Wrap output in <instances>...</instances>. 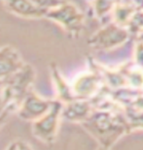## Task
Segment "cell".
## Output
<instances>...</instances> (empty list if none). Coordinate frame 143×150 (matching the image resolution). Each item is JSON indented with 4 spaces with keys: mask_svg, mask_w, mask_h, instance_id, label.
Here are the masks:
<instances>
[{
    "mask_svg": "<svg viewBox=\"0 0 143 150\" xmlns=\"http://www.w3.org/2000/svg\"><path fill=\"white\" fill-rule=\"evenodd\" d=\"M119 68L125 76L128 87L143 90V68L134 64L133 61L124 63Z\"/></svg>",
    "mask_w": 143,
    "mask_h": 150,
    "instance_id": "13",
    "label": "cell"
},
{
    "mask_svg": "<svg viewBox=\"0 0 143 150\" xmlns=\"http://www.w3.org/2000/svg\"><path fill=\"white\" fill-rule=\"evenodd\" d=\"M35 78V69L32 65L25 63L14 75L2 81L3 110L0 118L14 111L17 113L24 98L32 89Z\"/></svg>",
    "mask_w": 143,
    "mask_h": 150,
    "instance_id": "2",
    "label": "cell"
},
{
    "mask_svg": "<svg viewBox=\"0 0 143 150\" xmlns=\"http://www.w3.org/2000/svg\"><path fill=\"white\" fill-rule=\"evenodd\" d=\"M5 150H18V142H11Z\"/></svg>",
    "mask_w": 143,
    "mask_h": 150,
    "instance_id": "19",
    "label": "cell"
},
{
    "mask_svg": "<svg viewBox=\"0 0 143 150\" xmlns=\"http://www.w3.org/2000/svg\"><path fill=\"white\" fill-rule=\"evenodd\" d=\"M2 84V81H0V85H1Z\"/></svg>",
    "mask_w": 143,
    "mask_h": 150,
    "instance_id": "23",
    "label": "cell"
},
{
    "mask_svg": "<svg viewBox=\"0 0 143 150\" xmlns=\"http://www.w3.org/2000/svg\"><path fill=\"white\" fill-rule=\"evenodd\" d=\"M4 8L11 14L25 20L45 18L46 12L41 10L30 0H0Z\"/></svg>",
    "mask_w": 143,
    "mask_h": 150,
    "instance_id": "10",
    "label": "cell"
},
{
    "mask_svg": "<svg viewBox=\"0 0 143 150\" xmlns=\"http://www.w3.org/2000/svg\"><path fill=\"white\" fill-rule=\"evenodd\" d=\"M94 110V108L91 100L76 98L69 103L63 104L62 119L82 124L90 117Z\"/></svg>",
    "mask_w": 143,
    "mask_h": 150,
    "instance_id": "9",
    "label": "cell"
},
{
    "mask_svg": "<svg viewBox=\"0 0 143 150\" xmlns=\"http://www.w3.org/2000/svg\"><path fill=\"white\" fill-rule=\"evenodd\" d=\"M131 38L132 34L128 28L110 21L92 35L88 44L97 52H109L123 46Z\"/></svg>",
    "mask_w": 143,
    "mask_h": 150,
    "instance_id": "4",
    "label": "cell"
},
{
    "mask_svg": "<svg viewBox=\"0 0 143 150\" xmlns=\"http://www.w3.org/2000/svg\"><path fill=\"white\" fill-rule=\"evenodd\" d=\"M90 1H91V0H90Z\"/></svg>",
    "mask_w": 143,
    "mask_h": 150,
    "instance_id": "24",
    "label": "cell"
},
{
    "mask_svg": "<svg viewBox=\"0 0 143 150\" xmlns=\"http://www.w3.org/2000/svg\"><path fill=\"white\" fill-rule=\"evenodd\" d=\"M18 150H33L30 145H28L24 142H18Z\"/></svg>",
    "mask_w": 143,
    "mask_h": 150,
    "instance_id": "18",
    "label": "cell"
},
{
    "mask_svg": "<svg viewBox=\"0 0 143 150\" xmlns=\"http://www.w3.org/2000/svg\"><path fill=\"white\" fill-rule=\"evenodd\" d=\"M124 114L129 123L131 132L143 130V110L132 108H124Z\"/></svg>",
    "mask_w": 143,
    "mask_h": 150,
    "instance_id": "15",
    "label": "cell"
},
{
    "mask_svg": "<svg viewBox=\"0 0 143 150\" xmlns=\"http://www.w3.org/2000/svg\"><path fill=\"white\" fill-rule=\"evenodd\" d=\"M63 104L55 99L53 106L39 119L32 122V135L42 142L52 143L58 135L60 120L62 119Z\"/></svg>",
    "mask_w": 143,
    "mask_h": 150,
    "instance_id": "5",
    "label": "cell"
},
{
    "mask_svg": "<svg viewBox=\"0 0 143 150\" xmlns=\"http://www.w3.org/2000/svg\"><path fill=\"white\" fill-rule=\"evenodd\" d=\"M3 110V100H2V84L0 85V114Z\"/></svg>",
    "mask_w": 143,
    "mask_h": 150,
    "instance_id": "20",
    "label": "cell"
},
{
    "mask_svg": "<svg viewBox=\"0 0 143 150\" xmlns=\"http://www.w3.org/2000/svg\"><path fill=\"white\" fill-rule=\"evenodd\" d=\"M30 1L41 10L47 13V11H49L50 9L59 5L63 0H30Z\"/></svg>",
    "mask_w": 143,
    "mask_h": 150,
    "instance_id": "17",
    "label": "cell"
},
{
    "mask_svg": "<svg viewBox=\"0 0 143 150\" xmlns=\"http://www.w3.org/2000/svg\"><path fill=\"white\" fill-rule=\"evenodd\" d=\"M55 99H48L40 96L33 89L28 92L24 98L20 108L17 111V115L21 120L34 122L42 117L51 107L53 106Z\"/></svg>",
    "mask_w": 143,
    "mask_h": 150,
    "instance_id": "7",
    "label": "cell"
},
{
    "mask_svg": "<svg viewBox=\"0 0 143 150\" xmlns=\"http://www.w3.org/2000/svg\"><path fill=\"white\" fill-rule=\"evenodd\" d=\"M119 1L120 0H91L94 18L98 21H104L106 18H110L111 20V14Z\"/></svg>",
    "mask_w": 143,
    "mask_h": 150,
    "instance_id": "14",
    "label": "cell"
},
{
    "mask_svg": "<svg viewBox=\"0 0 143 150\" xmlns=\"http://www.w3.org/2000/svg\"><path fill=\"white\" fill-rule=\"evenodd\" d=\"M135 40H137V41H140V42L143 43V29L139 32L137 35L135 36Z\"/></svg>",
    "mask_w": 143,
    "mask_h": 150,
    "instance_id": "21",
    "label": "cell"
},
{
    "mask_svg": "<svg viewBox=\"0 0 143 150\" xmlns=\"http://www.w3.org/2000/svg\"><path fill=\"white\" fill-rule=\"evenodd\" d=\"M49 72L51 81L56 92V99L61 102L62 104H66L76 99L72 90L71 82L68 81L62 75L59 65L55 62H51L49 65Z\"/></svg>",
    "mask_w": 143,
    "mask_h": 150,
    "instance_id": "11",
    "label": "cell"
},
{
    "mask_svg": "<svg viewBox=\"0 0 143 150\" xmlns=\"http://www.w3.org/2000/svg\"><path fill=\"white\" fill-rule=\"evenodd\" d=\"M82 126L99 142L100 145L109 149L123 136L131 133L124 110H94Z\"/></svg>",
    "mask_w": 143,
    "mask_h": 150,
    "instance_id": "1",
    "label": "cell"
},
{
    "mask_svg": "<svg viewBox=\"0 0 143 150\" xmlns=\"http://www.w3.org/2000/svg\"><path fill=\"white\" fill-rule=\"evenodd\" d=\"M132 61L134 62V64L143 68V43L140 41L135 40L134 47H133Z\"/></svg>",
    "mask_w": 143,
    "mask_h": 150,
    "instance_id": "16",
    "label": "cell"
},
{
    "mask_svg": "<svg viewBox=\"0 0 143 150\" xmlns=\"http://www.w3.org/2000/svg\"><path fill=\"white\" fill-rule=\"evenodd\" d=\"M97 150H110V149L104 147V146H102V145H99V147L97 148Z\"/></svg>",
    "mask_w": 143,
    "mask_h": 150,
    "instance_id": "22",
    "label": "cell"
},
{
    "mask_svg": "<svg viewBox=\"0 0 143 150\" xmlns=\"http://www.w3.org/2000/svg\"><path fill=\"white\" fill-rule=\"evenodd\" d=\"M45 18L58 24L68 36L78 38L84 29L85 15L75 4L63 1L46 13Z\"/></svg>",
    "mask_w": 143,
    "mask_h": 150,
    "instance_id": "3",
    "label": "cell"
},
{
    "mask_svg": "<svg viewBox=\"0 0 143 150\" xmlns=\"http://www.w3.org/2000/svg\"><path fill=\"white\" fill-rule=\"evenodd\" d=\"M25 63L18 49L12 45L0 47V81H4L19 71Z\"/></svg>",
    "mask_w": 143,
    "mask_h": 150,
    "instance_id": "8",
    "label": "cell"
},
{
    "mask_svg": "<svg viewBox=\"0 0 143 150\" xmlns=\"http://www.w3.org/2000/svg\"><path fill=\"white\" fill-rule=\"evenodd\" d=\"M138 11L140 10H138L132 0H120L111 14V21L128 28L129 22Z\"/></svg>",
    "mask_w": 143,
    "mask_h": 150,
    "instance_id": "12",
    "label": "cell"
},
{
    "mask_svg": "<svg viewBox=\"0 0 143 150\" xmlns=\"http://www.w3.org/2000/svg\"><path fill=\"white\" fill-rule=\"evenodd\" d=\"M70 82L75 97L87 100L93 99L106 85L102 75L91 63L88 70L78 73Z\"/></svg>",
    "mask_w": 143,
    "mask_h": 150,
    "instance_id": "6",
    "label": "cell"
}]
</instances>
